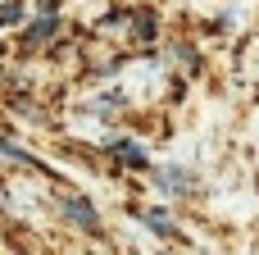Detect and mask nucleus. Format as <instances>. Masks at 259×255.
Masks as SVG:
<instances>
[{
	"label": "nucleus",
	"instance_id": "f257e3e1",
	"mask_svg": "<svg viewBox=\"0 0 259 255\" xmlns=\"http://www.w3.org/2000/svg\"><path fill=\"white\" fill-rule=\"evenodd\" d=\"M64 214H68L73 224H82L87 233H96V228H100V219H96V210H91L87 201H77V196H64Z\"/></svg>",
	"mask_w": 259,
	"mask_h": 255
},
{
	"label": "nucleus",
	"instance_id": "f03ea898",
	"mask_svg": "<svg viewBox=\"0 0 259 255\" xmlns=\"http://www.w3.org/2000/svg\"><path fill=\"white\" fill-rule=\"evenodd\" d=\"M159 187L178 192V187H196V178H191V173H182V169H164V173H159Z\"/></svg>",
	"mask_w": 259,
	"mask_h": 255
},
{
	"label": "nucleus",
	"instance_id": "7ed1b4c3",
	"mask_svg": "<svg viewBox=\"0 0 259 255\" xmlns=\"http://www.w3.org/2000/svg\"><path fill=\"white\" fill-rule=\"evenodd\" d=\"M59 27V18H55V9H46V18H36L32 23V32H27V41H41V37H50Z\"/></svg>",
	"mask_w": 259,
	"mask_h": 255
},
{
	"label": "nucleus",
	"instance_id": "20e7f679",
	"mask_svg": "<svg viewBox=\"0 0 259 255\" xmlns=\"http://www.w3.org/2000/svg\"><path fill=\"white\" fill-rule=\"evenodd\" d=\"M114 155H123V164H146V151H141L137 141H118Z\"/></svg>",
	"mask_w": 259,
	"mask_h": 255
},
{
	"label": "nucleus",
	"instance_id": "39448f33",
	"mask_svg": "<svg viewBox=\"0 0 259 255\" xmlns=\"http://www.w3.org/2000/svg\"><path fill=\"white\" fill-rule=\"evenodd\" d=\"M18 18H23V5H18V0H5V5H0V27H9V23H18Z\"/></svg>",
	"mask_w": 259,
	"mask_h": 255
},
{
	"label": "nucleus",
	"instance_id": "423d86ee",
	"mask_svg": "<svg viewBox=\"0 0 259 255\" xmlns=\"http://www.w3.org/2000/svg\"><path fill=\"white\" fill-rule=\"evenodd\" d=\"M146 224H150L155 233H173V224H168V214H164V210H146Z\"/></svg>",
	"mask_w": 259,
	"mask_h": 255
}]
</instances>
